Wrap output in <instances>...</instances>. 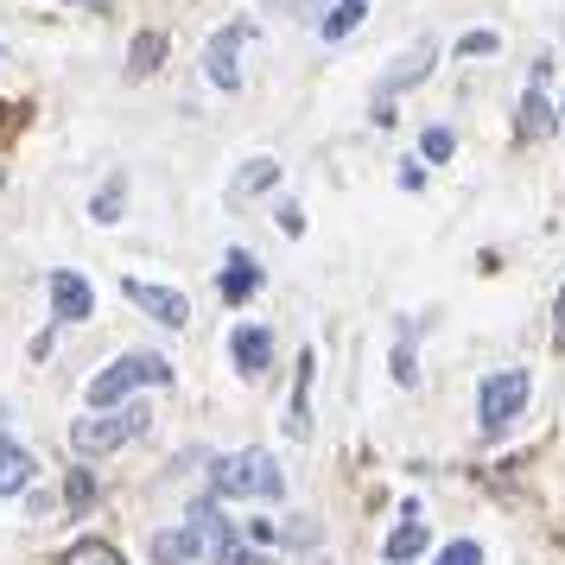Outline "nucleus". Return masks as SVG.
Instances as JSON below:
<instances>
[{
    "instance_id": "1",
    "label": "nucleus",
    "mask_w": 565,
    "mask_h": 565,
    "mask_svg": "<svg viewBox=\"0 0 565 565\" xmlns=\"http://www.w3.org/2000/svg\"><path fill=\"white\" fill-rule=\"evenodd\" d=\"M210 489L223 502H280L286 477L267 451H230V458H216V470H210Z\"/></svg>"
},
{
    "instance_id": "2",
    "label": "nucleus",
    "mask_w": 565,
    "mask_h": 565,
    "mask_svg": "<svg viewBox=\"0 0 565 565\" xmlns=\"http://www.w3.org/2000/svg\"><path fill=\"white\" fill-rule=\"evenodd\" d=\"M166 382H172V362L153 356V350H134V356H115L103 375L89 382V407L108 413V407H121L134 387H166Z\"/></svg>"
},
{
    "instance_id": "3",
    "label": "nucleus",
    "mask_w": 565,
    "mask_h": 565,
    "mask_svg": "<svg viewBox=\"0 0 565 565\" xmlns=\"http://www.w3.org/2000/svg\"><path fill=\"white\" fill-rule=\"evenodd\" d=\"M147 419H153V413L134 407V401H121V407H108V413H89V419H77V426H71V451H77V458H103V451H121L128 438L147 433Z\"/></svg>"
},
{
    "instance_id": "4",
    "label": "nucleus",
    "mask_w": 565,
    "mask_h": 565,
    "mask_svg": "<svg viewBox=\"0 0 565 565\" xmlns=\"http://www.w3.org/2000/svg\"><path fill=\"white\" fill-rule=\"evenodd\" d=\"M527 394H534L527 369H495V375H483V387H477V419H483V433L489 438L502 433L514 413L527 407Z\"/></svg>"
},
{
    "instance_id": "5",
    "label": "nucleus",
    "mask_w": 565,
    "mask_h": 565,
    "mask_svg": "<svg viewBox=\"0 0 565 565\" xmlns=\"http://www.w3.org/2000/svg\"><path fill=\"white\" fill-rule=\"evenodd\" d=\"M121 292H128L134 306L147 311L153 324H172V331H184L191 324V299L184 292H172V286H153V280H121Z\"/></svg>"
},
{
    "instance_id": "6",
    "label": "nucleus",
    "mask_w": 565,
    "mask_h": 565,
    "mask_svg": "<svg viewBox=\"0 0 565 565\" xmlns=\"http://www.w3.org/2000/svg\"><path fill=\"white\" fill-rule=\"evenodd\" d=\"M255 39V26L242 20V26H230L223 39H210V52H204V77L216 83V89H242V64H235V52Z\"/></svg>"
},
{
    "instance_id": "7",
    "label": "nucleus",
    "mask_w": 565,
    "mask_h": 565,
    "mask_svg": "<svg viewBox=\"0 0 565 565\" xmlns=\"http://www.w3.org/2000/svg\"><path fill=\"white\" fill-rule=\"evenodd\" d=\"M52 311L64 318V324H83V318L96 311L89 280H83V274H71V267H57V274H52Z\"/></svg>"
},
{
    "instance_id": "8",
    "label": "nucleus",
    "mask_w": 565,
    "mask_h": 565,
    "mask_svg": "<svg viewBox=\"0 0 565 565\" xmlns=\"http://www.w3.org/2000/svg\"><path fill=\"white\" fill-rule=\"evenodd\" d=\"M230 356L242 375H267V362H274V331H260V324H242L230 337Z\"/></svg>"
},
{
    "instance_id": "9",
    "label": "nucleus",
    "mask_w": 565,
    "mask_h": 565,
    "mask_svg": "<svg viewBox=\"0 0 565 565\" xmlns=\"http://www.w3.org/2000/svg\"><path fill=\"white\" fill-rule=\"evenodd\" d=\"M553 108H546V71H534V83H527V96H521V140H546L553 134Z\"/></svg>"
},
{
    "instance_id": "10",
    "label": "nucleus",
    "mask_w": 565,
    "mask_h": 565,
    "mask_svg": "<svg viewBox=\"0 0 565 565\" xmlns=\"http://www.w3.org/2000/svg\"><path fill=\"white\" fill-rule=\"evenodd\" d=\"M32 451L26 445H13V438H0V495H20V489H32Z\"/></svg>"
},
{
    "instance_id": "11",
    "label": "nucleus",
    "mask_w": 565,
    "mask_h": 565,
    "mask_svg": "<svg viewBox=\"0 0 565 565\" xmlns=\"http://www.w3.org/2000/svg\"><path fill=\"white\" fill-rule=\"evenodd\" d=\"M255 286H260L255 255H248V248H230V267H223V299H230V306H242V299H248Z\"/></svg>"
},
{
    "instance_id": "12",
    "label": "nucleus",
    "mask_w": 565,
    "mask_h": 565,
    "mask_svg": "<svg viewBox=\"0 0 565 565\" xmlns=\"http://www.w3.org/2000/svg\"><path fill=\"white\" fill-rule=\"evenodd\" d=\"M204 553V540L191 534V527H166V534H153V565H191Z\"/></svg>"
},
{
    "instance_id": "13",
    "label": "nucleus",
    "mask_w": 565,
    "mask_h": 565,
    "mask_svg": "<svg viewBox=\"0 0 565 565\" xmlns=\"http://www.w3.org/2000/svg\"><path fill=\"white\" fill-rule=\"evenodd\" d=\"M311 369H318V356L306 350V356H299V382H292V413H286V433L292 438H311V407H306L311 401Z\"/></svg>"
},
{
    "instance_id": "14",
    "label": "nucleus",
    "mask_w": 565,
    "mask_h": 565,
    "mask_svg": "<svg viewBox=\"0 0 565 565\" xmlns=\"http://www.w3.org/2000/svg\"><path fill=\"white\" fill-rule=\"evenodd\" d=\"M413 553H426V521H419V509L407 502V521L387 534V565H407Z\"/></svg>"
},
{
    "instance_id": "15",
    "label": "nucleus",
    "mask_w": 565,
    "mask_h": 565,
    "mask_svg": "<svg viewBox=\"0 0 565 565\" xmlns=\"http://www.w3.org/2000/svg\"><path fill=\"white\" fill-rule=\"evenodd\" d=\"M426 71H433V45H413V52H401V64H394V71L382 77V103L394 96V89H407V83H419Z\"/></svg>"
},
{
    "instance_id": "16",
    "label": "nucleus",
    "mask_w": 565,
    "mask_h": 565,
    "mask_svg": "<svg viewBox=\"0 0 565 565\" xmlns=\"http://www.w3.org/2000/svg\"><path fill=\"white\" fill-rule=\"evenodd\" d=\"M159 57H166V39H159V32H140L134 52H128V77H153Z\"/></svg>"
},
{
    "instance_id": "17",
    "label": "nucleus",
    "mask_w": 565,
    "mask_h": 565,
    "mask_svg": "<svg viewBox=\"0 0 565 565\" xmlns=\"http://www.w3.org/2000/svg\"><path fill=\"white\" fill-rule=\"evenodd\" d=\"M57 565H128L108 540H77V546H64V559Z\"/></svg>"
},
{
    "instance_id": "18",
    "label": "nucleus",
    "mask_w": 565,
    "mask_h": 565,
    "mask_svg": "<svg viewBox=\"0 0 565 565\" xmlns=\"http://www.w3.org/2000/svg\"><path fill=\"white\" fill-rule=\"evenodd\" d=\"M369 7H375V0H337L331 13H324V39H343V32H356Z\"/></svg>"
},
{
    "instance_id": "19",
    "label": "nucleus",
    "mask_w": 565,
    "mask_h": 565,
    "mask_svg": "<svg viewBox=\"0 0 565 565\" xmlns=\"http://www.w3.org/2000/svg\"><path fill=\"white\" fill-rule=\"evenodd\" d=\"M121 204H128V179H108L103 191H96L89 216H96V223H115V216H121Z\"/></svg>"
},
{
    "instance_id": "20",
    "label": "nucleus",
    "mask_w": 565,
    "mask_h": 565,
    "mask_svg": "<svg viewBox=\"0 0 565 565\" xmlns=\"http://www.w3.org/2000/svg\"><path fill=\"white\" fill-rule=\"evenodd\" d=\"M274 179H280V166H274V159H248V172L235 179V198H255V191H267Z\"/></svg>"
},
{
    "instance_id": "21",
    "label": "nucleus",
    "mask_w": 565,
    "mask_h": 565,
    "mask_svg": "<svg viewBox=\"0 0 565 565\" xmlns=\"http://www.w3.org/2000/svg\"><path fill=\"white\" fill-rule=\"evenodd\" d=\"M64 502H71L77 514L96 502V483H89V470H71V483H64Z\"/></svg>"
},
{
    "instance_id": "22",
    "label": "nucleus",
    "mask_w": 565,
    "mask_h": 565,
    "mask_svg": "<svg viewBox=\"0 0 565 565\" xmlns=\"http://www.w3.org/2000/svg\"><path fill=\"white\" fill-rule=\"evenodd\" d=\"M433 565H483V546H477V540H451Z\"/></svg>"
},
{
    "instance_id": "23",
    "label": "nucleus",
    "mask_w": 565,
    "mask_h": 565,
    "mask_svg": "<svg viewBox=\"0 0 565 565\" xmlns=\"http://www.w3.org/2000/svg\"><path fill=\"white\" fill-rule=\"evenodd\" d=\"M394 382H419V369H413V343H407V337H401V343H394Z\"/></svg>"
},
{
    "instance_id": "24",
    "label": "nucleus",
    "mask_w": 565,
    "mask_h": 565,
    "mask_svg": "<svg viewBox=\"0 0 565 565\" xmlns=\"http://www.w3.org/2000/svg\"><path fill=\"white\" fill-rule=\"evenodd\" d=\"M419 147H426V159H451V147H458V140H451V128H426V140H419Z\"/></svg>"
},
{
    "instance_id": "25",
    "label": "nucleus",
    "mask_w": 565,
    "mask_h": 565,
    "mask_svg": "<svg viewBox=\"0 0 565 565\" xmlns=\"http://www.w3.org/2000/svg\"><path fill=\"white\" fill-rule=\"evenodd\" d=\"M458 52H463V57H489V52H495V32H463Z\"/></svg>"
},
{
    "instance_id": "26",
    "label": "nucleus",
    "mask_w": 565,
    "mask_h": 565,
    "mask_svg": "<svg viewBox=\"0 0 565 565\" xmlns=\"http://www.w3.org/2000/svg\"><path fill=\"white\" fill-rule=\"evenodd\" d=\"M216 565H267V559H260V553H248V546H242V540H230V546H223V553H216Z\"/></svg>"
},
{
    "instance_id": "27",
    "label": "nucleus",
    "mask_w": 565,
    "mask_h": 565,
    "mask_svg": "<svg viewBox=\"0 0 565 565\" xmlns=\"http://www.w3.org/2000/svg\"><path fill=\"white\" fill-rule=\"evenodd\" d=\"M280 230H286V235H306V210L286 204V210H280Z\"/></svg>"
},
{
    "instance_id": "28",
    "label": "nucleus",
    "mask_w": 565,
    "mask_h": 565,
    "mask_svg": "<svg viewBox=\"0 0 565 565\" xmlns=\"http://www.w3.org/2000/svg\"><path fill=\"white\" fill-rule=\"evenodd\" d=\"M13 128H20V108L0 103V140H13Z\"/></svg>"
},
{
    "instance_id": "29",
    "label": "nucleus",
    "mask_w": 565,
    "mask_h": 565,
    "mask_svg": "<svg viewBox=\"0 0 565 565\" xmlns=\"http://www.w3.org/2000/svg\"><path fill=\"white\" fill-rule=\"evenodd\" d=\"M553 343L565 350V286H559V324H553Z\"/></svg>"
},
{
    "instance_id": "30",
    "label": "nucleus",
    "mask_w": 565,
    "mask_h": 565,
    "mask_svg": "<svg viewBox=\"0 0 565 565\" xmlns=\"http://www.w3.org/2000/svg\"><path fill=\"white\" fill-rule=\"evenodd\" d=\"M0 64H7V52H0Z\"/></svg>"
},
{
    "instance_id": "31",
    "label": "nucleus",
    "mask_w": 565,
    "mask_h": 565,
    "mask_svg": "<svg viewBox=\"0 0 565 565\" xmlns=\"http://www.w3.org/2000/svg\"><path fill=\"white\" fill-rule=\"evenodd\" d=\"M559 121H565V108H559Z\"/></svg>"
}]
</instances>
